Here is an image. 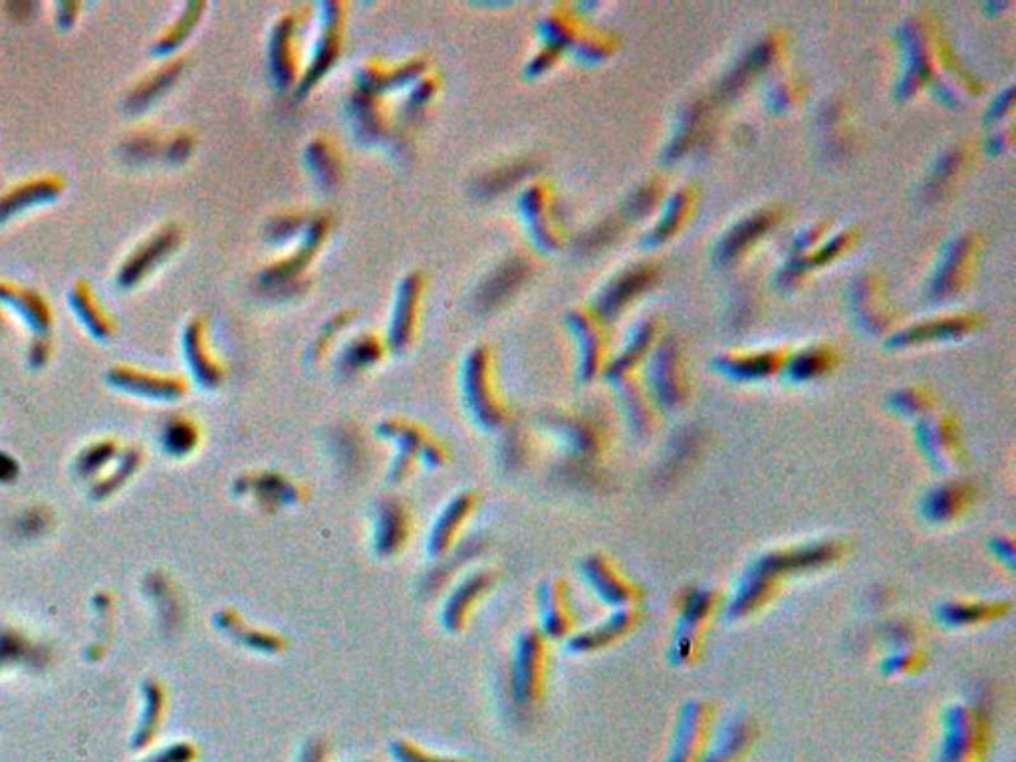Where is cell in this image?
<instances>
[{"instance_id": "8", "label": "cell", "mask_w": 1016, "mask_h": 762, "mask_svg": "<svg viewBox=\"0 0 1016 762\" xmlns=\"http://www.w3.org/2000/svg\"><path fill=\"white\" fill-rule=\"evenodd\" d=\"M540 616L544 634L562 637L572 628V608L568 602L566 584L562 580H550L540 588Z\"/></svg>"}, {"instance_id": "5", "label": "cell", "mask_w": 1016, "mask_h": 762, "mask_svg": "<svg viewBox=\"0 0 1016 762\" xmlns=\"http://www.w3.org/2000/svg\"><path fill=\"white\" fill-rule=\"evenodd\" d=\"M62 191L64 179L60 175H40L10 187L0 195V223L28 207L56 199Z\"/></svg>"}, {"instance_id": "14", "label": "cell", "mask_w": 1016, "mask_h": 762, "mask_svg": "<svg viewBox=\"0 0 1016 762\" xmlns=\"http://www.w3.org/2000/svg\"><path fill=\"white\" fill-rule=\"evenodd\" d=\"M159 135L151 129H135L127 133L126 139L122 141V153L127 159H149L159 151Z\"/></svg>"}, {"instance_id": "11", "label": "cell", "mask_w": 1016, "mask_h": 762, "mask_svg": "<svg viewBox=\"0 0 1016 762\" xmlns=\"http://www.w3.org/2000/svg\"><path fill=\"white\" fill-rule=\"evenodd\" d=\"M177 68H179V62H169L167 66L153 70L151 74L141 78V82H137L127 96L126 108L131 110V114H135V110H141L149 102H153L165 90V86L175 78Z\"/></svg>"}, {"instance_id": "16", "label": "cell", "mask_w": 1016, "mask_h": 762, "mask_svg": "<svg viewBox=\"0 0 1016 762\" xmlns=\"http://www.w3.org/2000/svg\"><path fill=\"white\" fill-rule=\"evenodd\" d=\"M78 4H58V22L60 26H64V20H70V24L76 20V12H78Z\"/></svg>"}, {"instance_id": "2", "label": "cell", "mask_w": 1016, "mask_h": 762, "mask_svg": "<svg viewBox=\"0 0 1016 762\" xmlns=\"http://www.w3.org/2000/svg\"><path fill=\"white\" fill-rule=\"evenodd\" d=\"M181 235H179V229L173 227V225H167L163 229H159L157 233H153L151 237H147L145 241H141L126 260L122 262L120 270H118V282L124 286V288H131L135 286L139 280H143L163 258H167L169 253L177 247Z\"/></svg>"}, {"instance_id": "7", "label": "cell", "mask_w": 1016, "mask_h": 762, "mask_svg": "<svg viewBox=\"0 0 1016 762\" xmlns=\"http://www.w3.org/2000/svg\"><path fill=\"white\" fill-rule=\"evenodd\" d=\"M495 582H497V574H493L489 570L477 572L471 578H467L455 590V594L449 598V602L443 610L445 628L449 632H461L467 626L469 616H471L473 608L477 606V602L481 600V596L487 594L495 586Z\"/></svg>"}, {"instance_id": "6", "label": "cell", "mask_w": 1016, "mask_h": 762, "mask_svg": "<svg viewBox=\"0 0 1016 762\" xmlns=\"http://www.w3.org/2000/svg\"><path fill=\"white\" fill-rule=\"evenodd\" d=\"M477 505H479V495L473 491H467V493H461L459 497H455L445 507L441 516L435 520V526L429 536V552L433 556H443L453 548L465 522L471 518Z\"/></svg>"}, {"instance_id": "3", "label": "cell", "mask_w": 1016, "mask_h": 762, "mask_svg": "<svg viewBox=\"0 0 1016 762\" xmlns=\"http://www.w3.org/2000/svg\"><path fill=\"white\" fill-rule=\"evenodd\" d=\"M411 534V512L401 499L389 497L381 501L376 516L374 544L380 556L397 554L409 540Z\"/></svg>"}, {"instance_id": "1", "label": "cell", "mask_w": 1016, "mask_h": 762, "mask_svg": "<svg viewBox=\"0 0 1016 762\" xmlns=\"http://www.w3.org/2000/svg\"><path fill=\"white\" fill-rule=\"evenodd\" d=\"M546 675V645L544 635L528 632L518 637L512 661V687L522 703L536 701L542 691Z\"/></svg>"}, {"instance_id": "9", "label": "cell", "mask_w": 1016, "mask_h": 762, "mask_svg": "<svg viewBox=\"0 0 1016 762\" xmlns=\"http://www.w3.org/2000/svg\"><path fill=\"white\" fill-rule=\"evenodd\" d=\"M245 491L247 495L254 497L258 505L268 508L292 507L304 503L306 499V491L298 483L280 475L266 473L249 479Z\"/></svg>"}, {"instance_id": "15", "label": "cell", "mask_w": 1016, "mask_h": 762, "mask_svg": "<svg viewBox=\"0 0 1016 762\" xmlns=\"http://www.w3.org/2000/svg\"><path fill=\"white\" fill-rule=\"evenodd\" d=\"M50 352H52V340H50V336L48 334H36V340L30 346V362L40 366V364H44L50 358Z\"/></svg>"}, {"instance_id": "4", "label": "cell", "mask_w": 1016, "mask_h": 762, "mask_svg": "<svg viewBox=\"0 0 1016 762\" xmlns=\"http://www.w3.org/2000/svg\"><path fill=\"white\" fill-rule=\"evenodd\" d=\"M0 302L10 306L18 316L36 332V334H48L54 324V312L48 300L22 284L0 280Z\"/></svg>"}, {"instance_id": "13", "label": "cell", "mask_w": 1016, "mask_h": 762, "mask_svg": "<svg viewBox=\"0 0 1016 762\" xmlns=\"http://www.w3.org/2000/svg\"><path fill=\"white\" fill-rule=\"evenodd\" d=\"M227 624H229V630L233 634L239 635V639L249 645L254 651H262V653H280L284 647H286V641L280 634H274V632H266V630H260V628H253L251 624H247L243 618H239L237 614L233 612H227Z\"/></svg>"}, {"instance_id": "10", "label": "cell", "mask_w": 1016, "mask_h": 762, "mask_svg": "<svg viewBox=\"0 0 1016 762\" xmlns=\"http://www.w3.org/2000/svg\"><path fill=\"white\" fill-rule=\"evenodd\" d=\"M70 304H72L74 312L78 314V318L88 326V330L94 336L106 338V336L114 334L116 324H114L112 316L102 308V304L98 302L92 286L86 280H78L72 286Z\"/></svg>"}, {"instance_id": "18", "label": "cell", "mask_w": 1016, "mask_h": 762, "mask_svg": "<svg viewBox=\"0 0 1016 762\" xmlns=\"http://www.w3.org/2000/svg\"><path fill=\"white\" fill-rule=\"evenodd\" d=\"M4 324H6V320H4V316H2V312H0V332L4 330Z\"/></svg>"}, {"instance_id": "12", "label": "cell", "mask_w": 1016, "mask_h": 762, "mask_svg": "<svg viewBox=\"0 0 1016 762\" xmlns=\"http://www.w3.org/2000/svg\"><path fill=\"white\" fill-rule=\"evenodd\" d=\"M110 378L114 380V383H120L129 389H137V391L153 393V395H177L183 389L179 380H163L157 376L141 374V372H137L133 368H126V366H118L114 372H110Z\"/></svg>"}, {"instance_id": "17", "label": "cell", "mask_w": 1016, "mask_h": 762, "mask_svg": "<svg viewBox=\"0 0 1016 762\" xmlns=\"http://www.w3.org/2000/svg\"><path fill=\"white\" fill-rule=\"evenodd\" d=\"M185 757H187V751H185V749H181V747H177V749H171V751H167L165 755H161L159 759H155V761L151 762H183L185 761Z\"/></svg>"}]
</instances>
